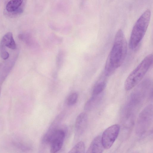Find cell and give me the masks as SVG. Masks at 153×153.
Wrapping results in <instances>:
<instances>
[{
  "label": "cell",
  "mask_w": 153,
  "mask_h": 153,
  "mask_svg": "<svg viewBox=\"0 0 153 153\" xmlns=\"http://www.w3.org/2000/svg\"><path fill=\"white\" fill-rule=\"evenodd\" d=\"M127 42L123 30L117 32L112 47L106 62L104 74L106 76L111 75L123 63L126 58Z\"/></svg>",
  "instance_id": "cell-1"
},
{
  "label": "cell",
  "mask_w": 153,
  "mask_h": 153,
  "mask_svg": "<svg viewBox=\"0 0 153 153\" xmlns=\"http://www.w3.org/2000/svg\"><path fill=\"white\" fill-rule=\"evenodd\" d=\"M151 15L150 10L147 9L136 22L132 30L129 42L130 49H135L143 39L148 28Z\"/></svg>",
  "instance_id": "cell-2"
},
{
  "label": "cell",
  "mask_w": 153,
  "mask_h": 153,
  "mask_svg": "<svg viewBox=\"0 0 153 153\" xmlns=\"http://www.w3.org/2000/svg\"><path fill=\"white\" fill-rule=\"evenodd\" d=\"M153 63V54L146 56L128 75L124 83V88L130 90L137 85L142 80Z\"/></svg>",
  "instance_id": "cell-3"
},
{
  "label": "cell",
  "mask_w": 153,
  "mask_h": 153,
  "mask_svg": "<svg viewBox=\"0 0 153 153\" xmlns=\"http://www.w3.org/2000/svg\"><path fill=\"white\" fill-rule=\"evenodd\" d=\"M153 116V106H146L140 113L137 119V130L140 134H143L148 129L151 123Z\"/></svg>",
  "instance_id": "cell-4"
},
{
  "label": "cell",
  "mask_w": 153,
  "mask_h": 153,
  "mask_svg": "<svg viewBox=\"0 0 153 153\" xmlns=\"http://www.w3.org/2000/svg\"><path fill=\"white\" fill-rule=\"evenodd\" d=\"M120 126L114 124L106 129L101 137V142L103 148L109 149L113 145L119 134Z\"/></svg>",
  "instance_id": "cell-5"
},
{
  "label": "cell",
  "mask_w": 153,
  "mask_h": 153,
  "mask_svg": "<svg viewBox=\"0 0 153 153\" xmlns=\"http://www.w3.org/2000/svg\"><path fill=\"white\" fill-rule=\"evenodd\" d=\"M65 132L63 129H57L50 137L48 142L50 146L51 153H56L61 149L65 137Z\"/></svg>",
  "instance_id": "cell-6"
},
{
  "label": "cell",
  "mask_w": 153,
  "mask_h": 153,
  "mask_svg": "<svg viewBox=\"0 0 153 153\" xmlns=\"http://www.w3.org/2000/svg\"><path fill=\"white\" fill-rule=\"evenodd\" d=\"M25 2L24 0H10L6 3L4 13L7 16L15 17L20 15L23 12Z\"/></svg>",
  "instance_id": "cell-7"
},
{
  "label": "cell",
  "mask_w": 153,
  "mask_h": 153,
  "mask_svg": "<svg viewBox=\"0 0 153 153\" xmlns=\"http://www.w3.org/2000/svg\"><path fill=\"white\" fill-rule=\"evenodd\" d=\"M88 121V115L86 113H81L77 116L75 123L76 134L80 135L83 133L87 126Z\"/></svg>",
  "instance_id": "cell-8"
},
{
  "label": "cell",
  "mask_w": 153,
  "mask_h": 153,
  "mask_svg": "<svg viewBox=\"0 0 153 153\" xmlns=\"http://www.w3.org/2000/svg\"><path fill=\"white\" fill-rule=\"evenodd\" d=\"M103 97V93L97 95H92L85 103L84 110L86 111H90L95 108L100 104Z\"/></svg>",
  "instance_id": "cell-9"
},
{
  "label": "cell",
  "mask_w": 153,
  "mask_h": 153,
  "mask_svg": "<svg viewBox=\"0 0 153 153\" xmlns=\"http://www.w3.org/2000/svg\"><path fill=\"white\" fill-rule=\"evenodd\" d=\"M103 149L101 137L98 136L92 141L85 153H102Z\"/></svg>",
  "instance_id": "cell-10"
},
{
  "label": "cell",
  "mask_w": 153,
  "mask_h": 153,
  "mask_svg": "<svg viewBox=\"0 0 153 153\" xmlns=\"http://www.w3.org/2000/svg\"><path fill=\"white\" fill-rule=\"evenodd\" d=\"M0 43L9 49L15 50L16 48V42L11 32L7 33L3 36Z\"/></svg>",
  "instance_id": "cell-11"
},
{
  "label": "cell",
  "mask_w": 153,
  "mask_h": 153,
  "mask_svg": "<svg viewBox=\"0 0 153 153\" xmlns=\"http://www.w3.org/2000/svg\"><path fill=\"white\" fill-rule=\"evenodd\" d=\"M106 85L104 81H99L94 85L92 92V95H97L102 93Z\"/></svg>",
  "instance_id": "cell-12"
},
{
  "label": "cell",
  "mask_w": 153,
  "mask_h": 153,
  "mask_svg": "<svg viewBox=\"0 0 153 153\" xmlns=\"http://www.w3.org/2000/svg\"><path fill=\"white\" fill-rule=\"evenodd\" d=\"M85 149L84 143L80 141L77 143L68 153H85Z\"/></svg>",
  "instance_id": "cell-13"
},
{
  "label": "cell",
  "mask_w": 153,
  "mask_h": 153,
  "mask_svg": "<svg viewBox=\"0 0 153 153\" xmlns=\"http://www.w3.org/2000/svg\"><path fill=\"white\" fill-rule=\"evenodd\" d=\"M78 98V95L76 93H74L71 94L67 99V104L69 106L73 105L76 102Z\"/></svg>",
  "instance_id": "cell-14"
},
{
  "label": "cell",
  "mask_w": 153,
  "mask_h": 153,
  "mask_svg": "<svg viewBox=\"0 0 153 153\" xmlns=\"http://www.w3.org/2000/svg\"><path fill=\"white\" fill-rule=\"evenodd\" d=\"M0 55L4 60H6L9 57V53L6 50L5 47L0 43Z\"/></svg>",
  "instance_id": "cell-15"
},
{
  "label": "cell",
  "mask_w": 153,
  "mask_h": 153,
  "mask_svg": "<svg viewBox=\"0 0 153 153\" xmlns=\"http://www.w3.org/2000/svg\"><path fill=\"white\" fill-rule=\"evenodd\" d=\"M1 87H0V94H1Z\"/></svg>",
  "instance_id": "cell-16"
}]
</instances>
